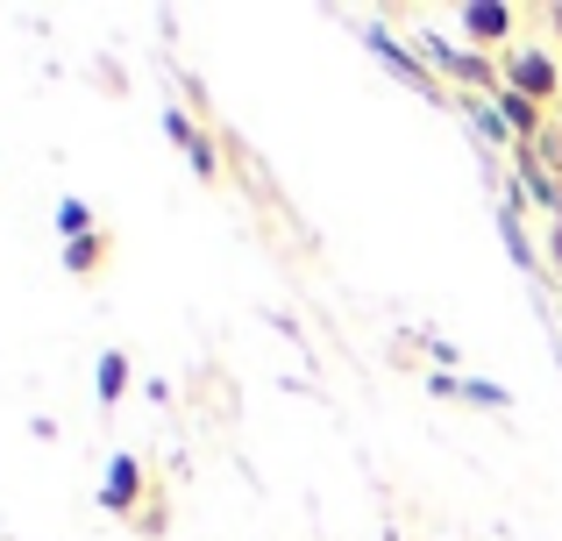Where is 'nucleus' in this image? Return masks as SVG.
I'll use <instances>...</instances> for the list:
<instances>
[{
    "mask_svg": "<svg viewBox=\"0 0 562 541\" xmlns=\"http://www.w3.org/2000/svg\"><path fill=\"white\" fill-rule=\"evenodd\" d=\"M498 86H513L520 100H535V108H549V100H562V57L541 50V43H513L506 57H498Z\"/></svg>",
    "mask_w": 562,
    "mask_h": 541,
    "instance_id": "1",
    "label": "nucleus"
},
{
    "mask_svg": "<svg viewBox=\"0 0 562 541\" xmlns=\"http://www.w3.org/2000/svg\"><path fill=\"white\" fill-rule=\"evenodd\" d=\"M513 29H520V14L498 8V0H477V8H463V43H470V50H498V57H506L513 43H520Z\"/></svg>",
    "mask_w": 562,
    "mask_h": 541,
    "instance_id": "2",
    "label": "nucleus"
},
{
    "mask_svg": "<svg viewBox=\"0 0 562 541\" xmlns=\"http://www.w3.org/2000/svg\"><path fill=\"white\" fill-rule=\"evenodd\" d=\"M136 499H143V463L136 457L108 463V492H100V506H108V514H136Z\"/></svg>",
    "mask_w": 562,
    "mask_h": 541,
    "instance_id": "3",
    "label": "nucleus"
},
{
    "mask_svg": "<svg viewBox=\"0 0 562 541\" xmlns=\"http://www.w3.org/2000/svg\"><path fill=\"white\" fill-rule=\"evenodd\" d=\"M171 136H179V150L192 157V171H200V179H206V185H214V179H221V157H214V143H206V136H200V128H192V122H186V114H171Z\"/></svg>",
    "mask_w": 562,
    "mask_h": 541,
    "instance_id": "4",
    "label": "nucleus"
},
{
    "mask_svg": "<svg viewBox=\"0 0 562 541\" xmlns=\"http://www.w3.org/2000/svg\"><path fill=\"white\" fill-rule=\"evenodd\" d=\"M100 257H108V236H79V243L65 250V271H71V278H93Z\"/></svg>",
    "mask_w": 562,
    "mask_h": 541,
    "instance_id": "5",
    "label": "nucleus"
},
{
    "mask_svg": "<svg viewBox=\"0 0 562 541\" xmlns=\"http://www.w3.org/2000/svg\"><path fill=\"white\" fill-rule=\"evenodd\" d=\"M498 114H506L520 136H535V128H541V108H535V100H520L513 86H498Z\"/></svg>",
    "mask_w": 562,
    "mask_h": 541,
    "instance_id": "6",
    "label": "nucleus"
},
{
    "mask_svg": "<svg viewBox=\"0 0 562 541\" xmlns=\"http://www.w3.org/2000/svg\"><path fill=\"white\" fill-rule=\"evenodd\" d=\"M122 392H128V357H122V349H108V357H100V399H122Z\"/></svg>",
    "mask_w": 562,
    "mask_h": 541,
    "instance_id": "7",
    "label": "nucleus"
},
{
    "mask_svg": "<svg viewBox=\"0 0 562 541\" xmlns=\"http://www.w3.org/2000/svg\"><path fill=\"white\" fill-rule=\"evenodd\" d=\"M549 29H555V43H562V8H549Z\"/></svg>",
    "mask_w": 562,
    "mask_h": 541,
    "instance_id": "8",
    "label": "nucleus"
}]
</instances>
